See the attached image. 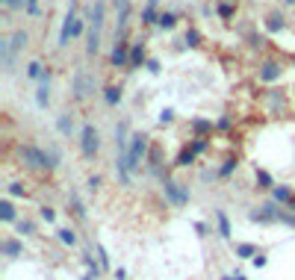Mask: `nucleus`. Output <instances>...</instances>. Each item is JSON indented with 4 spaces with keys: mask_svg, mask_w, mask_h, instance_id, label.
<instances>
[{
    "mask_svg": "<svg viewBox=\"0 0 295 280\" xmlns=\"http://www.w3.org/2000/svg\"><path fill=\"white\" fill-rule=\"evenodd\" d=\"M148 153H151V136H148V133H130L127 163H130V171H133V174L142 168V163H148Z\"/></svg>",
    "mask_w": 295,
    "mask_h": 280,
    "instance_id": "nucleus-1",
    "label": "nucleus"
},
{
    "mask_svg": "<svg viewBox=\"0 0 295 280\" xmlns=\"http://www.w3.org/2000/svg\"><path fill=\"white\" fill-rule=\"evenodd\" d=\"M80 153L86 159H94L101 153V133H97V127L92 121H86L80 127Z\"/></svg>",
    "mask_w": 295,
    "mask_h": 280,
    "instance_id": "nucleus-2",
    "label": "nucleus"
},
{
    "mask_svg": "<svg viewBox=\"0 0 295 280\" xmlns=\"http://www.w3.org/2000/svg\"><path fill=\"white\" fill-rule=\"evenodd\" d=\"M71 94L74 101H86L89 94H94V74L89 68H77L71 77Z\"/></svg>",
    "mask_w": 295,
    "mask_h": 280,
    "instance_id": "nucleus-3",
    "label": "nucleus"
},
{
    "mask_svg": "<svg viewBox=\"0 0 295 280\" xmlns=\"http://www.w3.org/2000/svg\"><path fill=\"white\" fill-rule=\"evenodd\" d=\"M21 159L30 165V168H38V171H53V165H50V156H47V151L35 148V145H21Z\"/></svg>",
    "mask_w": 295,
    "mask_h": 280,
    "instance_id": "nucleus-4",
    "label": "nucleus"
},
{
    "mask_svg": "<svg viewBox=\"0 0 295 280\" xmlns=\"http://www.w3.org/2000/svg\"><path fill=\"white\" fill-rule=\"evenodd\" d=\"M163 195H165V201H168L171 207H186L189 198H192L186 186H180V183L168 180V177H163Z\"/></svg>",
    "mask_w": 295,
    "mask_h": 280,
    "instance_id": "nucleus-5",
    "label": "nucleus"
},
{
    "mask_svg": "<svg viewBox=\"0 0 295 280\" xmlns=\"http://www.w3.org/2000/svg\"><path fill=\"white\" fill-rule=\"evenodd\" d=\"M283 62H278V59H263L257 68V80L260 83H278L283 77Z\"/></svg>",
    "mask_w": 295,
    "mask_h": 280,
    "instance_id": "nucleus-6",
    "label": "nucleus"
},
{
    "mask_svg": "<svg viewBox=\"0 0 295 280\" xmlns=\"http://www.w3.org/2000/svg\"><path fill=\"white\" fill-rule=\"evenodd\" d=\"M109 62H112V68H130V45L124 42V38H118L115 45H112V56H109Z\"/></svg>",
    "mask_w": 295,
    "mask_h": 280,
    "instance_id": "nucleus-7",
    "label": "nucleus"
},
{
    "mask_svg": "<svg viewBox=\"0 0 295 280\" xmlns=\"http://www.w3.org/2000/svg\"><path fill=\"white\" fill-rule=\"evenodd\" d=\"M74 21H77V3L71 0V9L62 21V33H59V47H68V42L74 38Z\"/></svg>",
    "mask_w": 295,
    "mask_h": 280,
    "instance_id": "nucleus-8",
    "label": "nucleus"
},
{
    "mask_svg": "<svg viewBox=\"0 0 295 280\" xmlns=\"http://www.w3.org/2000/svg\"><path fill=\"white\" fill-rule=\"evenodd\" d=\"M0 254H3L6 259L24 257V242H21V239H15V236H6V239L0 242Z\"/></svg>",
    "mask_w": 295,
    "mask_h": 280,
    "instance_id": "nucleus-9",
    "label": "nucleus"
},
{
    "mask_svg": "<svg viewBox=\"0 0 295 280\" xmlns=\"http://www.w3.org/2000/svg\"><path fill=\"white\" fill-rule=\"evenodd\" d=\"M145 59H148V53H145V45H142V42L130 45V68H127V71L142 68V65H145Z\"/></svg>",
    "mask_w": 295,
    "mask_h": 280,
    "instance_id": "nucleus-10",
    "label": "nucleus"
},
{
    "mask_svg": "<svg viewBox=\"0 0 295 280\" xmlns=\"http://www.w3.org/2000/svg\"><path fill=\"white\" fill-rule=\"evenodd\" d=\"M189 130L195 133V139H207L212 133V121H207V118H192V121H189Z\"/></svg>",
    "mask_w": 295,
    "mask_h": 280,
    "instance_id": "nucleus-11",
    "label": "nucleus"
},
{
    "mask_svg": "<svg viewBox=\"0 0 295 280\" xmlns=\"http://www.w3.org/2000/svg\"><path fill=\"white\" fill-rule=\"evenodd\" d=\"M0 222L3 224H18V210H15V204L9 198L0 201Z\"/></svg>",
    "mask_w": 295,
    "mask_h": 280,
    "instance_id": "nucleus-12",
    "label": "nucleus"
},
{
    "mask_svg": "<svg viewBox=\"0 0 295 280\" xmlns=\"http://www.w3.org/2000/svg\"><path fill=\"white\" fill-rule=\"evenodd\" d=\"M9 47H12V53H21L24 47H30V33L27 30H15L9 35Z\"/></svg>",
    "mask_w": 295,
    "mask_h": 280,
    "instance_id": "nucleus-13",
    "label": "nucleus"
},
{
    "mask_svg": "<svg viewBox=\"0 0 295 280\" xmlns=\"http://www.w3.org/2000/svg\"><path fill=\"white\" fill-rule=\"evenodd\" d=\"M104 18H106V3H104V0H94V6H92V27H89V30H97V33H101Z\"/></svg>",
    "mask_w": 295,
    "mask_h": 280,
    "instance_id": "nucleus-14",
    "label": "nucleus"
},
{
    "mask_svg": "<svg viewBox=\"0 0 295 280\" xmlns=\"http://www.w3.org/2000/svg\"><path fill=\"white\" fill-rule=\"evenodd\" d=\"M266 104H269L271 112H281L283 104H286V97H283L281 89H269V92H266Z\"/></svg>",
    "mask_w": 295,
    "mask_h": 280,
    "instance_id": "nucleus-15",
    "label": "nucleus"
},
{
    "mask_svg": "<svg viewBox=\"0 0 295 280\" xmlns=\"http://www.w3.org/2000/svg\"><path fill=\"white\" fill-rule=\"evenodd\" d=\"M56 130H59V136L71 139V133H74V115H71V112H62V115L56 118Z\"/></svg>",
    "mask_w": 295,
    "mask_h": 280,
    "instance_id": "nucleus-16",
    "label": "nucleus"
},
{
    "mask_svg": "<svg viewBox=\"0 0 295 280\" xmlns=\"http://www.w3.org/2000/svg\"><path fill=\"white\" fill-rule=\"evenodd\" d=\"M156 6H160V0H148V3H145V9H142V24H145V27H151V24L160 21Z\"/></svg>",
    "mask_w": 295,
    "mask_h": 280,
    "instance_id": "nucleus-17",
    "label": "nucleus"
},
{
    "mask_svg": "<svg viewBox=\"0 0 295 280\" xmlns=\"http://www.w3.org/2000/svg\"><path fill=\"white\" fill-rule=\"evenodd\" d=\"M121 97H124V94H121V86H115V83H109V86L104 89V104L106 106H118L121 104Z\"/></svg>",
    "mask_w": 295,
    "mask_h": 280,
    "instance_id": "nucleus-18",
    "label": "nucleus"
},
{
    "mask_svg": "<svg viewBox=\"0 0 295 280\" xmlns=\"http://www.w3.org/2000/svg\"><path fill=\"white\" fill-rule=\"evenodd\" d=\"M35 106H38V109H47V106H50V83H42V86L35 89Z\"/></svg>",
    "mask_w": 295,
    "mask_h": 280,
    "instance_id": "nucleus-19",
    "label": "nucleus"
},
{
    "mask_svg": "<svg viewBox=\"0 0 295 280\" xmlns=\"http://www.w3.org/2000/svg\"><path fill=\"white\" fill-rule=\"evenodd\" d=\"M271 198H274V204H295L292 189L289 186H274L271 189Z\"/></svg>",
    "mask_w": 295,
    "mask_h": 280,
    "instance_id": "nucleus-20",
    "label": "nucleus"
},
{
    "mask_svg": "<svg viewBox=\"0 0 295 280\" xmlns=\"http://www.w3.org/2000/svg\"><path fill=\"white\" fill-rule=\"evenodd\" d=\"M215 224H219V236L222 239H230V218L224 210H215Z\"/></svg>",
    "mask_w": 295,
    "mask_h": 280,
    "instance_id": "nucleus-21",
    "label": "nucleus"
},
{
    "mask_svg": "<svg viewBox=\"0 0 295 280\" xmlns=\"http://www.w3.org/2000/svg\"><path fill=\"white\" fill-rule=\"evenodd\" d=\"M45 65H42V62H38V59H33V62H30V65H27V71H24V77H27V80H38L42 83V77H45Z\"/></svg>",
    "mask_w": 295,
    "mask_h": 280,
    "instance_id": "nucleus-22",
    "label": "nucleus"
},
{
    "mask_svg": "<svg viewBox=\"0 0 295 280\" xmlns=\"http://www.w3.org/2000/svg\"><path fill=\"white\" fill-rule=\"evenodd\" d=\"M283 27H286V18H283L281 12H271L269 18H266V30L269 33H281Z\"/></svg>",
    "mask_w": 295,
    "mask_h": 280,
    "instance_id": "nucleus-23",
    "label": "nucleus"
},
{
    "mask_svg": "<svg viewBox=\"0 0 295 280\" xmlns=\"http://www.w3.org/2000/svg\"><path fill=\"white\" fill-rule=\"evenodd\" d=\"M56 239L65 248H74L77 245V230H74V227H62V230H56Z\"/></svg>",
    "mask_w": 295,
    "mask_h": 280,
    "instance_id": "nucleus-24",
    "label": "nucleus"
},
{
    "mask_svg": "<svg viewBox=\"0 0 295 280\" xmlns=\"http://www.w3.org/2000/svg\"><path fill=\"white\" fill-rule=\"evenodd\" d=\"M233 251H236V257H239V259H254V257L260 254L257 245H251V242H239Z\"/></svg>",
    "mask_w": 295,
    "mask_h": 280,
    "instance_id": "nucleus-25",
    "label": "nucleus"
},
{
    "mask_svg": "<svg viewBox=\"0 0 295 280\" xmlns=\"http://www.w3.org/2000/svg\"><path fill=\"white\" fill-rule=\"evenodd\" d=\"M195 156H198V153L192 151V148H183V151L177 153L174 165H177V168H189V165H195Z\"/></svg>",
    "mask_w": 295,
    "mask_h": 280,
    "instance_id": "nucleus-26",
    "label": "nucleus"
},
{
    "mask_svg": "<svg viewBox=\"0 0 295 280\" xmlns=\"http://www.w3.org/2000/svg\"><path fill=\"white\" fill-rule=\"evenodd\" d=\"M97 50H101V33H97V30H89V38H86V53H89V56H97Z\"/></svg>",
    "mask_w": 295,
    "mask_h": 280,
    "instance_id": "nucleus-27",
    "label": "nucleus"
},
{
    "mask_svg": "<svg viewBox=\"0 0 295 280\" xmlns=\"http://www.w3.org/2000/svg\"><path fill=\"white\" fill-rule=\"evenodd\" d=\"M148 165H151V171H160L163 168V148L160 145H153L151 153H148Z\"/></svg>",
    "mask_w": 295,
    "mask_h": 280,
    "instance_id": "nucleus-28",
    "label": "nucleus"
},
{
    "mask_svg": "<svg viewBox=\"0 0 295 280\" xmlns=\"http://www.w3.org/2000/svg\"><path fill=\"white\" fill-rule=\"evenodd\" d=\"M156 27H160V30H174V27H177V15H174V12H160Z\"/></svg>",
    "mask_w": 295,
    "mask_h": 280,
    "instance_id": "nucleus-29",
    "label": "nucleus"
},
{
    "mask_svg": "<svg viewBox=\"0 0 295 280\" xmlns=\"http://www.w3.org/2000/svg\"><path fill=\"white\" fill-rule=\"evenodd\" d=\"M18 233L21 236H35V222H30V218H18Z\"/></svg>",
    "mask_w": 295,
    "mask_h": 280,
    "instance_id": "nucleus-30",
    "label": "nucleus"
},
{
    "mask_svg": "<svg viewBox=\"0 0 295 280\" xmlns=\"http://www.w3.org/2000/svg\"><path fill=\"white\" fill-rule=\"evenodd\" d=\"M6 195H12V198H24V195H27V186H24L21 180H12L9 186H6Z\"/></svg>",
    "mask_w": 295,
    "mask_h": 280,
    "instance_id": "nucleus-31",
    "label": "nucleus"
},
{
    "mask_svg": "<svg viewBox=\"0 0 295 280\" xmlns=\"http://www.w3.org/2000/svg\"><path fill=\"white\" fill-rule=\"evenodd\" d=\"M274 186H278V183L271 180L269 171H260V168H257V189H274Z\"/></svg>",
    "mask_w": 295,
    "mask_h": 280,
    "instance_id": "nucleus-32",
    "label": "nucleus"
},
{
    "mask_svg": "<svg viewBox=\"0 0 295 280\" xmlns=\"http://www.w3.org/2000/svg\"><path fill=\"white\" fill-rule=\"evenodd\" d=\"M236 165H239V163H236L233 156H227V159L222 163V168H219V177H222V180H224V177H230L236 171Z\"/></svg>",
    "mask_w": 295,
    "mask_h": 280,
    "instance_id": "nucleus-33",
    "label": "nucleus"
},
{
    "mask_svg": "<svg viewBox=\"0 0 295 280\" xmlns=\"http://www.w3.org/2000/svg\"><path fill=\"white\" fill-rule=\"evenodd\" d=\"M183 42H186L189 47H201V33L195 30V27H189L186 35H183Z\"/></svg>",
    "mask_w": 295,
    "mask_h": 280,
    "instance_id": "nucleus-34",
    "label": "nucleus"
},
{
    "mask_svg": "<svg viewBox=\"0 0 295 280\" xmlns=\"http://www.w3.org/2000/svg\"><path fill=\"white\" fill-rule=\"evenodd\" d=\"M195 153H207L210 151V139H192V145H189Z\"/></svg>",
    "mask_w": 295,
    "mask_h": 280,
    "instance_id": "nucleus-35",
    "label": "nucleus"
},
{
    "mask_svg": "<svg viewBox=\"0 0 295 280\" xmlns=\"http://www.w3.org/2000/svg\"><path fill=\"white\" fill-rule=\"evenodd\" d=\"M219 18H222V21H230V18H233V3H219Z\"/></svg>",
    "mask_w": 295,
    "mask_h": 280,
    "instance_id": "nucleus-36",
    "label": "nucleus"
},
{
    "mask_svg": "<svg viewBox=\"0 0 295 280\" xmlns=\"http://www.w3.org/2000/svg\"><path fill=\"white\" fill-rule=\"evenodd\" d=\"M38 218H42V222H47V224H53V222H56L53 207H42V210H38Z\"/></svg>",
    "mask_w": 295,
    "mask_h": 280,
    "instance_id": "nucleus-37",
    "label": "nucleus"
},
{
    "mask_svg": "<svg viewBox=\"0 0 295 280\" xmlns=\"http://www.w3.org/2000/svg\"><path fill=\"white\" fill-rule=\"evenodd\" d=\"M71 210H74L77 218H86V210H83V204L77 201V195H71Z\"/></svg>",
    "mask_w": 295,
    "mask_h": 280,
    "instance_id": "nucleus-38",
    "label": "nucleus"
},
{
    "mask_svg": "<svg viewBox=\"0 0 295 280\" xmlns=\"http://www.w3.org/2000/svg\"><path fill=\"white\" fill-rule=\"evenodd\" d=\"M24 12H27L30 18H35V15H38V0H27V3H24Z\"/></svg>",
    "mask_w": 295,
    "mask_h": 280,
    "instance_id": "nucleus-39",
    "label": "nucleus"
},
{
    "mask_svg": "<svg viewBox=\"0 0 295 280\" xmlns=\"http://www.w3.org/2000/svg\"><path fill=\"white\" fill-rule=\"evenodd\" d=\"M101 183H104V180L94 174V177H89V180H86V189H89V192H97V189H101Z\"/></svg>",
    "mask_w": 295,
    "mask_h": 280,
    "instance_id": "nucleus-40",
    "label": "nucleus"
},
{
    "mask_svg": "<svg viewBox=\"0 0 295 280\" xmlns=\"http://www.w3.org/2000/svg\"><path fill=\"white\" fill-rule=\"evenodd\" d=\"M174 121V109H163L160 112V124H171Z\"/></svg>",
    "mask_w": 295,
    "mask_h": 280,
    "instance_id": "nucleus-41",
    "label": "nucleus"
},
{
    "mask_svg": "<svg viewBox=\"0 0 295 280\" xmlns=\"http://www.w3.org/2000/svg\"><path fill=\"white\" fill-rule=\"evenodd\" d=\"M215 127H219V130H230V127H233V118H230V115H222Z\"/></svg>",
    "mask_w": 295,
    "mask_h": 280,
    "instance_id": "nucleus-42",
    "label": "nucleus"
},
{
    "mask_svg": "<svg viewBox=\"0 0 295 280\" xmlns=\"http://www.w3.org/2000/svg\"><path fill=\"white\" fill-rule=\"evenodd\" d=\"M281 222L289 224V227H295V212H286V210H283V212H281Z\"/></svg>",
    "mask_w": 295,
    "mask_h": 280,
    "instance_id": "nucleus-43",
    "label": "nucleus"
},
{
    "mask_svg": "<svg viewBox=\"0 0 295 280\" xmlns=\"http://www.w3.org/2000/svg\"><path fill=\"white\" fill-rule=\"evenodd\" d=\"M97 259H101V269H109V257H106L104 248H97Z\"/></svg>",
    "mask_w": 295,
    "mask_h": 280,
    "instance_id": "nucleus-44",
    "label": "nucleus"
},
{
    "mask_svg": "<svg viewBox=\"0 0 295 280\" xmlns=\"http://www.w3.org/2000/svg\"><path fill=\"white\" fill-rule=\"evenodd\" d=\"M24 3H27V0H3V6H6V9H21Z\"/></svg>",
    "mask_w": 295,
    "mask_h": 280,
    "instance_id": "nucleus-45",
    "label": "nucleus"
},
{
    "mask_svg": "<svg viewBox=\"0 0 295 280\" xmlns=\"http://www.w3.org/2000/svg\"><path fill=\"white\" fill-rule=\"evenodd\" d=\"M251 263H254V266H257V269H263V266H266V263H269V259H266V254H257V257L251 259Z\"/></svg>",
    "mask_w": 295,
    "mask_h": 280,
    "instance_id": "nucleus-46",
    "label": "nucleus"
},
{
    "mask_svg": "<svg viewBox=\"0 0 295 280\" xmlns=\"http://www.w3.org/2000/svg\"><path fill=\"white\" fill-rule=\"evenodd\" d=\"M83 30H86V24L77 18V21H74V38H77V35H83Z\"/></svg>",
    "mask_w": 295,
    "mask_h": 280,
    "instance_id": "nucleus-47",
    "label": "nucleus"
},
{
    "mask_svg": "<svg viewBox=\"0 0 295 280\" xmlns=\"http://www.w3.org/2000/svg\"><path fill=\"white\" fill-rule=\"evenodd\" d=\"M148 71H151V74H160V62H156V59H148Z\"/></svg>",
    "mask_w": 295,
    "mask_h": 280,
    "instance_id": "nucleus-48",
    "label": "nucleus"
},
{
    "mask_svg": "<svg viewBox=\"0 0 295 280\" xmlns=\"http://www.w3.org/2000/svg\"><path fill=\"white\" fill-rule=\"evenodd\" d=\"M222 280H248L245 274H242V271H236V274H224Z\"/></svg>",
    "mask_w": 295,
    "mask_h": 280,
    "instance_id": "nucleus-49",
    "label": "nucleus"
},
{
    "mask_svg": "<svg viewBox=\"0 0 295 280\" xmlns=\"http://www.w3.org/2000/svg\"><path fill=\"white\" fill-rule=\"evenodd\" d=\"M195 233H198V236H207V224L198 222V224H195Z\"/></svg>",
    "mask_w": 295,
    "mask_h": 280,
    "instance_id": "nucleus-50",
    "label": "nucleus"
},
{
    "mask_svg": "<svg viewBox=\"0 0 295 280\" xmlns=\"http://www.w3.org/2000/svg\"><path fill=\"white\" fill-rule=\"evenodd\" d=\"M124 277H127V271H124V269H118V271H115V280H124Z\"/></svg>",
    "mask_w": 295,
    "mask_h": 280,
    "instance_id": "nucleus-51",
    "label": "nucleus"
},
{
    "mask_svg": "<svg viewBox=\"0 0 295 280\" xmlns=\"http://www.w3.org/2000/svg\"><path fill=\"white\" fill-rule=\"evenodd\" d=\"M80 280H97V277H94V274H86V277H80Z\"/></svg>",
    "mask_w": 295,
    "mask_h": 280,
    "instance_id": "nucleus-52",
    "label": "nucleus"
},
{
    "mask_svg": "<svg viewBox=\"0 0 295 280\" xmlns=\"http://www.w3.org/2000/svg\"><path fill=\"white\" fill-rule=\"evenodd\" d=\"M283 3H295V0H283Z\"/></svg>",
    "mask_w": 295,
    "mask_h": 280,
    "instance_id": "nucleus-53",
    "label": "nucleus"
}]
</instances>
